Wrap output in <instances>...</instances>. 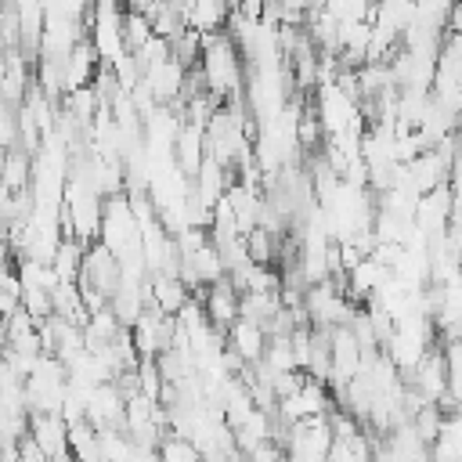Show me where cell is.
<instances>
[{
	"label": "cell",
	"mask_w": 462,
	"mask_h": 462,
	"mask_svg": "<svg viewBox=\"0 0 462 462\" xmlns=\"http://www.w3.org/2000/svg\"><path fill=\"white\" fill-rule=\"evenodd\" d=\"M227 343H231V354H238L245 365H256L260 361V354H263V343H267V332L260 328V325H253V321H235L231 328H227Z\"/></svg>",
	"instance_id": "7a4b0ae2"
},
{
	"label": "cell",
	"mask_w": 462,
	"mask_h": 462,
	"mask_svg": "<svg viewBox=\"0 0 462 462\" xmlns=\"http://www.w3.org/2000/svg\"><path fill=\"white\" fill-rule=\"evenodd\" d=\"M227 0H184V25L191 32H224L227 25Z\"/></svg>",
	"instance_id": "6da1fadb"
},
{
	"label": "cell",
	"mask_w": 462,
	"mask_h": 462,
	"mask_svg": "<svg viewBox=\"0 0 462 462\" xmlns=\"http://www.w3.org/2000/svg\"><path fill=\"white\" fill-rule=\"evenodd\" d=\"M119 40H123V51H126V54L141 51V47L152 40V25H148V18H144V14H137V11H123Z\"/></svg>",
	"instance_id": "3957f363"
}]
</instances>
